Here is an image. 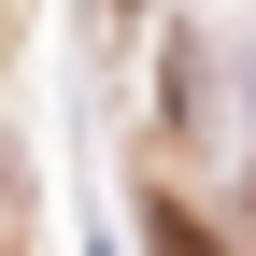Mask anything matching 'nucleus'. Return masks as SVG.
Masks as SVG:
<instances>
[{
  "instance_id": "1",
  "label": "nucleus",
  "mask_w": 256,
  "mask_h": 256,
  "mask_svg": "<svg viewBox=\"0 0 256 256\" xmlns=\"http://www.w3.org/2000/svg\"><path fill=\"white\" fill-rule=\"evenodd\" d=\"M142 228H156V256H228V242L200 228V214H142Z\"/></svg>"
}]
</instances>
